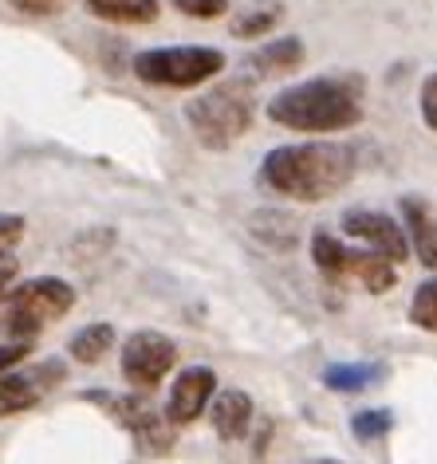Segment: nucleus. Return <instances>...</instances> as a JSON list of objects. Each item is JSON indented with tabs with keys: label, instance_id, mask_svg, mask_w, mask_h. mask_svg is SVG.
I'll return each mask as SVG.
<instances>
[{
	"label": "nucleus",
	"instance_id": "11",
	"mask_svg": "<svg viewBox=\"0 0 437 464\" xmlns=\"http://www.w3.org/2000/svg\"><path fill=\"white\" fill-rule=\"evenodd\" d=\"M63 378V362H44L40 370H32V374H0V417H16L32 410L44 390H48V382H60Z\"/></svg>",
	"mask_w": 437,
	"mask_h": 464
},
{
	"label": "nucleus",
	"instance_id": "26",
	"mask_svg": "<svg viewBox=\"0 0 437 464\" xmlns=\"http://www.w3.org/2000/svg\"><path fill=\"white\" fill-rule=\"evenodd\" d=\"M8 5L20 8V13H28V16H52V13H60L63 0H8Z\"/></svg>",
	"mask_w": 437,
	"mask_h": 464
},
{
	"label": "nucleus",
	"instance_id": "4",
	"mask_svg": "<svg viewBox=\"0 0 437 464\" xmlns=\"http://www.w3.org/2000/svg\"><path fill=\"white\" fill-rule=\"evenodd\" d=\"M312 260H316V272L335 287L359 284L363 292L383 295L398 284V264H390L386 256H378L371 248H347L335 232H327V228L312 232Z\"/></svg>",
	"mask_w": 437,
	"mask_h": 464
},
{
	"label": "nucleus",
	"instance_id": "21",
	"mask_svg": "<svg viewBox=\"0 0 437 464\" xmlns=\"http://www.w3.org/2000/svg\"><path fill=\"white\" fill-rule=\"evenodd\" d=\"M394 429V413L390 410H359L351 417V433L359 440H378Z\"/></svg>",
	"mask_w": 437,
	"mask_h": 464
},
{
	"label": "nucleus",
	"instance_id": "17",
	"mask_svg": "<svg viewBox=\"0 0 437 464\" xmlns=\"http://www.w3.org/2000/svg\"><path fill=\"white\" fill-rule=\"evenodd\" d=\"M87 8L111 24H151L158 16V0H87Z\"/></svg>",
	"mask_w": 437,
	"mask_h": 464
},
{
	"label": "nucleus",
	"instance_id": "10",
	"mask_svg": "<svg viewBox=\"0 0 437 464\" xmlns=\"http://www.w3.org/2000/svg\"><path fill=\"white\" fill-rule=\"evenodd\" d=\"M217 393V374L209 366H186L170 386L166 398V421L170 425H189L205 413V405Z\"/></svg>",
	"mask_w": 437,
	"mask_h": 464
},
{
	"label": "nucleus",
	"instance_id": "18",
	"mask_svg": "<svg viewBox=\"0 0 437 464\" xmlns=\"http://www.w3.org/2000/svg\"><path fill=\"white\" fill-rule=\"evenodd\" d=\"M248 225H252V237L264 240V245H272V248H280V252L296 248V225L284 213H257Z\"/></svg>",
	"mask_w": 437,
	"mask_h": 464
},
{
	"label": "nucleus",
	"instance_id": "9",
	"mask_svg": "<svg viewBox=\"0 0 437 464\" xmlns=\"http://www.w3.org/2000/svg\"><path fill=\"white\" fill-rule=\"evenodd\" d=\"M343 232H347L351 240H363L371 252L378 256H386L390 264H402L410 260V245H406V232L394 217L386 213H374V208H351V213H343Z\"/></svg>",
	"mask_w": 437,
	"mask_h": 464
},
{
	"label": "nucleus",
	"instance_id": "5",
	"mask_svg": "<svg viewBox=\"0 0 437 464\" xmlns=\"http://www.w3.org/2000/svg\"><path fill=\"white\" fill-rule=\"evenodd\" d=\"M75 307V287L55 276H36L13 292H5V331L13 339H32L48 323L63 319Z\"/></svg>",
	"mask_w": 437,
	"mask_h": 464
},
{
	"label": "nucleus",
	"instance_id": "1",
	"mask_svg": "<svg viewBox=\"0 0 437 464\" xmlns=\"http://www.w3.org/2000/svg\"><path fill=\"white\" fill-rule=\"evenodd\" d=\"M359 173V154L343 142H296L276 146L260 161V185L292 201L316 205L347 189Z\"/></svg>",
	"mask_w": 437,
	"mask_h": 464
},
{
	"label": "nucleus",
	"instance_id": "7",
	"mask_svg": "<svg viewBox=\"0 0 437 464\" xmlns=\"http://www.w3.org/2000/svg\"><path fill=\"white\" fill-rule=\"evenodd\" d=\"M87 401L102 405L114 421H119L126 433L134 437L138 449L146 452H166L170 445H174V425L166 421V413H158L146 398H134V393H83Z\"/></svg>",
	"mask_w": 437,
	"mask_h": 464
},
{
	"label": "nucleus",
	"instance_id": "13",
	"mask_svg": "<svg viewBox=\"0 0 437 464\" xmlns=\"http://www.w3.org/2000/svg\"><path fill=\"white\" fill-rule=\"evenodd\" d=\"M252 398L245 390H221L209 398V421H213V433L221 440H240L252 429Z\"/></svg>",
	"mask_w": 437,
	"mask_h": 464
},
{
	"label": "nucleus",
	"instance_id": "3",
	"mask_svg": "<svg viewBox=\"0 0 437 464\" xmlns=\"http://www.w3.org/2000/svg\"><path fill=\"white\" fill-rule=\"evenodd\" d=\"M252 114H257V102H252L248 83H240V79L186 102V122L205 150H228L240 142L252 126Z\"/></svg>",
	"mask_w": 437,
	"mask_h": 464
},
{
	"label": "nucleus",
	"instance_id": "19",
	"mask_svg": "<svg viewBox=\"0 0 437 464\" xmlns=\"http://www.w3.org/2000/svg\"><path fill=\"white\" fill-rule=\"evenodd\" d=\"M410 323H413V327H422V331H430V334H437V276H433V280H425L418 292H413V299H410Z\"/></svg>",
	"mask_w": 437,
	"mask_h": 464
},
{
	"label": "nucleus",
	"instance_id": "12",
	"mask_svg": "<svg viewBox=\"0 0 437 464\" xmlns=\"http://www.w3.org/2000/svg\"><path fill=\"white\" fill-rule=\"evenodd\" d=\"M402 232H406V245L422 268H437V217L430 201L402 197Z\"/></svg>",
	"mask_w": 437,
	"mask_h": 464
},
{
	"label": "nucleus",
	"instance_id": "20",
	"mask_svg": "<svg viewBox=\"0 0 437 464\" xmlns=\"http://www.w3.org/2000/svg\"><path fill=\"white\" fill-rule=\"evenodd\" d=\"M276 20H280V5H257V8H248L240 20H233V32L240 40H257L268 28H276Z\"/></svg>",
	"mask_w": 437,
	"mask_h": 464
},
{
	"label": "nucleus",
	"instance_id": "22",
	"mask_svg": "<svg viewBox=\"0 0 437 464\" xmlns=\"http://www.w3.org/2000/svg\"><path fill=\"white\" fill-rule=\"evenodd\" d=\"M174 8L181 16H198V20H217L225 16L228 0H174Z\"/></svg>",
	"mask_w": 437,
	"mask_h": 464
},
{
	"label": "nucleus",
	"instance_id": "6",
	"mask_svg": "<svg viewBox=\"0 0 437 464\" xmlns=\"http://www.w3.org/2000/svg\"><path fill=\"white\" fill-rule=\"evenodd\" d=\"M225 72L217 48H151L134 55V75L151 87H198Z\"/></svg>",
	"mask_w": 437,
	"mask_h": 464
},
{
	"label": "nucleus",
	"instance_id": "16",
	"mask_svg": "<svg viewBox=\"0 0 437 464\" xmlns=\"http://www.w3.org/2000/svg\"><path fill=\"white\" fill-rule=\"evenodd\" d=\"M111 346H114V327L111 323H87L83 331L72 334L67 354H72L75 362H83V366H95V362H102V354H111Z\"/></svg>",
	"mask_w": 437,
	"mask_h": 464
},
{
	"label": "nucleus",
	"instance_id": "15",
	"mask_svg": "<svg viewBox=\"0 0 437 464\" xmlns=\"http://www.w3.org/2000/svg\"><path fill=\"white\" fill-rule=\"evenodd\" d=\"M386 378L383 362H335L324 370V386L335 393H363Z\"/></svg>",
	"mask_w": 437,
	"mask_h": 464
},
{
	"label": "nucleus",
	"instance_id": "27",
	"mask_svg": "<svg viewBox=\"0 0 437 464\" xmlns=\"http://www.w3.org/2000/svg\"><path fill=\"white\" fill-rule=\"evenodd\" d=\"M16 280V260H13V252H0V299H5L8 292V284Z\"/></svg>",
	"mask_w": 437,
	"mask_h": 464
},
{
	"label": "nucleus",
	"instance_id": "14",
	"mask_svg": "<svg viewBox=\"0 0 437 464\" xmlns=\"http://www.w3.org/2000/svg\"><path fill=\"white\" fill-rule=\"evenodd\" d=\"M300 63H304V44L296 36L260 44V48L245 60V67L252 75H284V72H296Z\"/></svg>",
	"mask_w": 437,
	"mask_h": 464
},
{
	"label": "nucleus",
	"instance_id": "23",
	"mask_svg": "<svg viewBox=\"0 0 437 464\" xmlns=\"http://www.w3.org/2000/svg\"><path fill=\"white\" fill-rule=\"evenodd\" d=\"M24 228H28V220L20 213H0V252L16 248L24 240Z\"/></svg>",
	"mask_w": 437,
	"mask_h": 464
},
{
	"label": "nucleus",
	"instance_id": "28",
	"mask_svg": "<svg viewBox=\"0 0 437 464\" xmlns=\"http://www.w3.org/2000/svg\"><path fill=\"white\" fill-rule=\"evenodd\" d=\"M312 464H339V460H312Z\"/></svg>",
	"mask_w": 437,
	"mask_h": 464
},
{
	"label": "nucleus",
	"instance_id": "8",
	"mask_svg": "<svg viewBox=\"0 0 437 464\" xmlns=\"http://www.w3.org/2000/svg\"><path fill=\"white\" fill-rule=\"evenodd\" d=\"M174 366H178V346L162 331H134L122 343V378L134 390L146 393V390L162 386Z\"/></svg>",
	"mask_w": 437,
	"mask_h": 464
},
{
	"label": "nucleus",
	"instance_id": "25",
	"mask_svg": "<svg viewBox=\"0 0 437 464\" xmlns=\"http://www.w3.org/2000/svg\"><path fill=\"white\" fill-rule=\"evenodd\" d=\"M422 119H425V126H430V130L437 134V72L422 83Z\"/></svg>",
	"mask_w": 437,
	"mask_h": 464
},
{
	"label": "nucleus",
	"instance_id": "2",
	"mask_svg": "<svg viewBox=\"0 0 437 464\" xmlns=\"http://www.w3.org/2000/svg\"><path fill=\"white\" fill-rule=\"evenodd\" d=\"M363 95L366 83L354 72L304 79L296 87H284L268 102V119L284 126V130H300V134H339L359 126Z\"/></svg>",
	"mask_w": 437,
	"mask_h": 464
},
{
	"label": "nucleus",
	"instance_id": "24",
	"mask_svg": "<svg viewBox=\"0 0 437 464\" xmlns=\"http://www.w3.org/2000/svg\"><path fill=\"white\" fill-rule=\"evenodd\" d=\"M28 354H32V339H13V343H5V346H0V374H8L13 366H20Z\"/></svg>",
	"mask_w": 437,
	"mask_h": 464
}]
</instances>
